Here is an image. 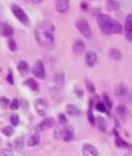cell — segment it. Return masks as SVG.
Segmentation results:
<instances>
[{"label":"cell","mask_w":132,"mask_h":156,"mask_svg":"<svg viewBox=\"0 0 132 156\" xmlns=\"http://www.w3.org/2000/svg\"><path fill=\"white\" fill-rule=\"evenodd\" d=\"M6 80L7 82L9 83V84L12 85L14 84V79H13V76H12V73L11 71H9V74L7 75L6 76Z\"/></svg>","instance_id":"obj_39"},{"label":"cell","mask_w":132,"mask_h":156,"mask_svg":"<svg viewBox=\"0 0 132 156\" xmlns=\"http://www.w3.org/2000/svg\"><path fill=\"white\" fill-rule=\"evenodd\" d=\"M24 145H25V140H24V137H18V138L16 139L15 147L17 151H22Z\"/></svg>","instance_id":"obj_26"},{"label":"cell","mask_w":132,"mask_h":156,"mask_svg":"<svg viewBox=\"0 0 132 156\" xmlns=\"http://www.w3.org/2000/svg\"><path fill=\"white\" fill-rule=\"evenodd\" d=\"M85 60H86V65H88L89 67H92V66L96 65V63L97 62V55L93 51H88L86 53Z\"/></svg>","instance_id":"obj_11"},{"label":"cell","mask_w":132,"mask_h":156,"mask_svg":"<svg viewBox=\"0 0 132 156\" xmlns=\"http://www.w3.org/2000/svg\"><path fill=\"white\" fill-rule=\"evenodd\" d=\"M0 156H13V152L9 149L0 150Z\"/></svg>","instance_id":"obj_37"},{"label":"cell","mask_w":132,"mask_h":156,"mask_svg":"<svg viewBox=\"0 0 132 156\" xmlns=\"http://www.w3.org/2000/svg\"><path fill=\"white\" fill-rule=\"evenodd\" d=\"M32 72L35 77L40 79H43L45 77V69L43 62L41 60H37L34 63L32 68Z\"/></svg>","instance_id":"obj_6"},{"label":"cell","mask_w":132,"mask_h":156,"mask_svg":"<svg viewBox=\"0 0 132 156\" xmlns=\"http://www.w3.org/2000/svg\"><path fill=\"white\" fill-rule=\"evenodd\" d=\"M82 153L83 156H97L98 151L93 144L86 143L82 146Z\"/></svg>","instance_id":"obj_9"},{"label":"cell","mask_w":132,"mask_h":156,"mask_svg":"<svg viewBox=\"0 0 132 156\" xmlns=\"http://www.w3.org/2000/svg\"><path fill=\"white\" fill-rule=\"evenodd\" d=\"M23 1H26V2H30V3H34V4H39L41 3L43 0H23Z\"/></svg>","instance_id":"obj_40"},{"label":"cell","mask_w":132,"mask_h":156,"mask_svg":"<svg viewBox=\"0 0 132 156\" xmlns=\"http://www.w3.org/2000/svg\"><path fill=\"white\" fill-rule=\"evenodd\" d=\"M9 100L5 97H0V106L2 109H6L9 106Z\"/></svg>","instance_id":"obj_31"},{"label":"cell","mask_w":132,"mask_h":156,"mask_svg":"<svg viewBox=\"0 0 132 156\" xmlns=\"http://www.w3.org/2000/svg\"><path fill=\"white\" fill-rule=\"evenodd\" d=\"M40 142V135L38 134H34L31 135L27 140L28 147H34L37 145Z\"/></svg>","instance_id":"obj_22"},{"label":"cell","mask_w":132,"mask_h":156,"mask_svg":"<svg viewBox=\"0 0 132 156\" xmlns=\"http://www.w3.org/2000/svg\"><path fill=\"white\" fill-rule=\"evenodd\" d=\"M54 124H55V120L52 117H48L37 126V131H42L45 129L50 128Z\"/></svg>","instance_id":"obj_15"},{"label":"cell","mask_w":132,"mask_h":156,"mask_svg":"<svg viewBox=\"0 0 132 156\" xmlns=\"http://www.w3.org/2000/svg\"><path fill=\"white\" fill-rule=\"evenodd\" d=\"M96 20L99 28L104 34H120L123 32L121 24L106 14H100Z\"/></svg>","instance_id":"obj_2"},{"label":"cell","mask_w":132,"mask_h":156,"mask_svg":"<svg viewBox=\"0 0 132 156\" xmlns=\"http://www.w3.org/2000/svg\"><path fill=\"white\" fill-rule=\"evenodd\" d=\"M23 109H27L28 108V103L25 100H22V106H21Z\"/></svg>","instance_id":"obj_42"},{"label":"cell","mask_w":132,"mask_h":156,"mask_svg":"<svg viewBox=\"0 0 132 156\" xmlns=\"http://www.w3.org/2000/svg\"><path fill=\"white\" fill-rule=\"evenodd\" d=\"M10 123L12 124L13 126H17L20 123V119L19 117H18L17 115L13 114L10 117Z\"/></svg>","instance_id":"obj_35"},{"label":"cell","mask_w":132,"mask_h":156,"mask_svg":"<svg viewBox=\"0 0 132 156\" xmlns=\"http://www.w3.org/2000/svg\"><path fill=\"white\" fill-rule=\"evenodd\" d=\"M11 10L12 12L13 13V15L15 16L16 19L20 21V23H22L23 25L27 26L30 23L29 17H28L27 14L25 12V11L21 8L20 6H19L16 4H12L11 5Z\"/></svg>","instance_id":"obj_5"},{"label":"cell","mask_w":132,"mask_h":156,"mask_svg":"<svg viewBox=\"0 0 132 156\" xmlns=\"http://www.w3.org/2000/svg\"><path fill=\"white\" fill-rule=\"evenodd\" d=\"M66 112L68 114L73 116V117H78L81 114V112L76 106L72 104H69L66 106Z\"/></svg>","instance_id":"obj_19"},{"label":"cell","mask_w":132,"mask_h":156,"mask_svg":"<svg viewBox=\"0 0 132 156\" xmlns=\"http://www.w3.org/2000/svg\"><path fill=\"white\" fill-rule=\"evenodd\" d=\"M65 127V124H59V125L57 126V127L55 129V130H54V137H55V139L59 140V139L62 138V132H63Z\"/></svg>","instance_id":"obj_23"},{"label":"cell","mask_w":132,"mask_h":156,"mask_svg":"<svg viewBox=\"0 0 132 156\" xmlns=\"http://www.w3.org/2000/svg\"><path fill=\"white\" fill-rule=\"evenodd\" d=\"M124 156H130V154H126L125 155H124Z\"/></svg>","instance_id":"obj_43"},{"label":"cell","mask_w":132,"mask_h":156,"mask_svg":"<svg viewBox=\"0 0 132 156\" xmlns=\"http://www.w3.org/2000/svg\"><path fill=\"white\" fill-rule=\"evenodd\" d=\"M55 26L50 20L41 21L35 30L37 41L42 46H51L55 41Z\"/></svg>","instance_id":"obj_1"},{"label":"cell","mask_w":132,"mask_h":156,"mask_svg":"<svg viewBox=\"0 0 132 156\" xmlns=\"http://www.w3.org/2000/svg\"><path fill=\"white\" fill-rule=\"evenodd\" d=\"M10 109L12 110H16L19 109L20 107V102L17 99H14L12 101V103H10V106H9Z\"/></svg>","instance_id":"obj_34"},{"label":"cell","mask_w":132,"mask_h":156,"mask_svg":"<svg viewBox=\"0 0 132 156\" xmlns=\"http://www.w3.org/2000/svg\"><path fill=\"white\" fill-rule=\"evenodd\" d=\"M74 137V130L72 127H66L64 128L63 132H62V138L63 139V141H72Z\"/></svg>","instance_id":"obj_16"},{"label":"cell","mask_w":132,"mask_h":156,"mask_svg":"<svg viewBox=\"0 0 132 156\" xmlns=\"http://www.w3.org/2000/svg\"><path fill=\"white\" fill-rule=\"evenodd\" d=\"M72 49H73L74 53L76 54V55H81L86 50V44H85V42L81 39L76 40L75 43L73 44V46H72Z\"/></svg>","instance_id":"obj_13"},{"label":"cell","mask_w":132,"mask_h":156,"mask_svg":"<svg viewBox=\"0 0 132 156\" xmlns=\"http://www.w3.org/2000/svg\"><path fill=\"white\" fill-rule=\"evenodd\" d=\"M55 6L59 13H66L69 9V0H57Z\"/></svg>","instance_id":"obj_10"},{"label":"cell","mask_w":132,"mask_h":156,"mask_svg":"<svg viewBox=\"0 0 132 156\" xmlns=\"http://www.w3.org/2000/svg\"><path fill=\"white\" fill-rule=\"evenodd\" d=\"M113 134H114L116 139H115V146L119 148H126V149H131L132 145L130 143L127 141L120 137L118 132L116 130H113Z\"/></svg>","instance_id":"obj_7"},{"label":"cell","mask_w":132,"mask_h":156,"mask_svg":"<svg viewBox=\"0 0 132 156\" xmlns=\"http://www.w3.org/2000/svg\"><path fill=\"white\" fill-rule=\"evenodd\" d=\"M17 70L23 76H26L29 73V65L25 61H20L17 65Z\"/></svg>","instance_id":"obj_17"},{"label":"cell","mask_w":132,"mask_h":156,"mask_svg":"<svg viewBox=\"0 0 132 156\" xmlns=\"http://www.w3.org/2000/svg\"><path fill=\"white\" fill-rule=\"evenodd\" d=\"M76 27L78 30L82 34L83 36L87 39H90L92 37V30L89 23L84 18H79L76 22Z\"/></svg>","instance_id":"obj_4"},{"label":"cell","mask_w":132,"mask_h":156,"mask_svg":"<svg viewBox=\"0 0 132 156\" xmlns=\"http://www.w3.org/2000/svg\"><path fill=\"white\" fill-rule=\"evenodd\" d=\"M109 57L114 61H119L122 58V53L117 48H113L109 52Z\"/></svg>","instance_id":"obj_21"},{"label":"cell","mask_w":132,"mask_h":156,"mask_svg":"<svg viewBox=\"0 0 132 156\" xmlns=\"http://www.w3.org/2000/svg\"><path fill=\"white\" fill-rule=\"evenodd\" d=\"M1 70H2V69H0V72H1Z\"/></svg>","instance_id":"obj_44"},{"label":"cell","mask_w":132,"mask_h":156,"mask_svg":"<svg viewBox=\"0 0 132 156\" xmlns=\"http://www.w3.org/2000/svg\"><path fill=\"white\" fill-rule=\"evenodd\" d=\"M51 95H52V96H55V95L57 96V100H61L62 99V95L61 93L60 90H59V87H55L54 89H52L51 90Z\"/></svg>","instance_id":"obj_27"},{"label":"cell","mask_w":132,"mask_h":156,"mask_svg":"<svg viewBox=\"0 0 132 156\" xmlns=\"http://www.w3.org/2000/svg\"><path fill=\"white\" fill-rule=\"evenodd\" d=\"M96 110H97L98 111L101 112V113H105L106 110V105L103 103H102V102H99V103L96 104Z\"/></svg>","instance_id":"obj_36"},{"label":"cell","mask_w":132,"mask_h":156,"mask_svg":"<svg viewBox=\"0 0 132 156\" xmlns=\"http://www.w3.org/2000/svg\"><path fill=\"white\" fill-rule=\"evenodd\" d=\"M9 44V48L11 51H16V49H17V44L16 43L15 40H13L12 38H10L8 41Z\"/></svg>","instance_id":"obj_30"},{"label":"cell","mask_w":132,"mask_h":156,"mask_svg":"<svg viewBox=\"0 0 132 156\" xmlns=\"http://www.w3.org/2000/svg\"><path fill=\"white\" fill-rule=\"evenodd\" d=\"M88 120H89V123L92 126H94L96 124V118H95L94 115L92 113V110H89L88 112Z\"/></svg>","instance_id":"obj_33"},{"label":"cell","mask_w":132,"mask_h":156,"mask_svg":"<svg viewBox=\"0 0 132 156\" xmlns=\"http://www.w3.org/2000/svg\"><path fill=\"white\" fill-rule=\"evenodd\" d=\"M103 101H104L105 105L106 106H108L109 108H111L112 107V101L110 100V97L108 96V95L106 94V93H103Z\"/></svg>","instance_id":"obj_32"},{"label":"cell","mask_w":132,"mask_h":156,"mask_svg":"<svg viewBox=\"0 0 132 156\" xmlns=\"http://www.w3.org/2000/svg\"><path fill=\"white\" fill-rule=\"evenodd\" d=\"M24 84L33 91H37L39 89V85H38L37 82L34 79H32V78H29V79H27L24 82Z\"/></svg>","instance_id":"obj_18"},{"label":"cell","mask_w":132,"mask_h":156,"mask_svg":"<svg viewBox=\"0 0 132 156\" xmlns=\"http://www.w3.org/2000/svg\"><path fill=\"white\" fill-rule=\"evenodd\" d=\"M124 33H125L126 39L128 41L132 42V14H129L126 17Z\"/></svg>","instance_id":"obj_8"},{"label":"cell","mask_w":132,"mask_h":156,"mask_svg":"<svg viewBox=\"0 0 132 156\" xmlns=\"http://www.w3.org/2000/svg\"><path fill=\"white\" fill-rule=\"evenodd\" d=\"M115 95L119 100L124 103H130L132 101V92L123 85H120L116 87Z\"/></svg>","instance_id":"obj_3"},{"label":"cell","mask_w":132,"mask_h":156,"mask_svg":"<svg viewBox=\"0 0 132 156\" xmlns=\"http://www.w3.org/2000/svg\"><path fill=\"white\" fill-rule=\"evenodd\" d=\"M76 94L79 96V98H82L83 96V91H82V89H76Z\"/></svg>","instance_id":"obj_41"},{"label":"cell","mask_w":132,"mask_h":156,"mask_svg":"<svg viewBox=\"0 0 132 156\" xmlns=\"http://www.w3.org/2000/svg\"><path fill=\"white\" fill-rule=\"evenodd\" d=\"M117 113L119 117L123 119H125L127 115V110L126 106H123V105H119L117 107Z\"/></svg>","instance_id":"obj_24"},{"label":"cell","mask_w":132,"mask_h":156,"mask_svg":"<svg viewBox=\"0 0 132 156\" xmlns=\"http://www.w3.org/2000/svg\"><path fill=\"white\" fill-rule=\"evenodd\" d=\"M34 106L38 113H40L41 115L45 114V111L47 110L48 105H47V103L45 100H42V99H37L35 100Z\"/></svg>","instance_id":"obj_14"},{"label":"cell","mask_w":132,"mask_h":156,"mask_svg":"<svg viewBox=\"0 0 132 156\" xmlns=\"http://www.w3.org/2000/svg\"><path fill=\"white\" fill-rule=\"evenodd\" d=\"M2 134L5 136H6V137H10V136H12V134H13V130H12V127H9V126H6V127H3V128L2 129Z\"/></svg>","instance_id":"obj_29"},{"label":"cell","mask_w":132,"mask_h":156,"mask_svg":"<svg viewBox=\"0 0 132 156\" xmlns=\"http://www.w3.org/2000/svg\"><path fill=\"white\" fill-rule=\"evenodd\" d=\"M96 122H97V127L98 128H99V130H100L101 132H103V133L106 132V124L104 119L101 117H97Z\"/></svg>","instance_id":"obj_25"},{"label":"cell","mask_w":132,"mask_h":156,"mask_svg":"<svg viewBox=\"0 0 132 156\" xmlns=\"http://www.w3.org/2000/svg\"><path fill=\"white\" fill-rule=\"evenodd\" d=\"M85 83H86V89H87L88 91L90 93H93L95 92V86L93 83H92L91 81L89 80V79H86L85 80Z\"/></svg>","instance_id":"obj_28"},{"label":"cell","mask_w":132,"mask_h":156,"mask_svg":"<svg viewBox=\"0 0 132 156\" xmlns=\"http://www.w3.org/2000/svg\"><path fill=\"white\" fill-rule=\"evenodd\" d=\"M13 29L10 25L6 23L0 24V34L6 37H11L13 35Z\"/></svg>","instance_id":"obj_12"},{"label":"cell","mask_w":132,"mask_h":156,"mask_svg":"<svg viewBox=\"0 0 132 156\" xmlns=\"http://www.w3.org/2000/svg\"><path fill=\"white\" fill-rule=\"evenodd\" d=\"M54 80H55V85H56V87H62L64 85V83H65V76H64V73H62V72H59V73L55 74Z\"/></svg>","instance_id":"obj_20"},{"label":"cell","mask_w":132,"mask_h":156,"mask_svg":"<svg viewBox=\"0 0 132 156\" xmlns=\"http://www.w3.org/2000/svg\"><path fill=\"white\" fill-rule=\"evenodd\" d=\"M59 122L61 124H66V123H67V119L63 113H60L59 115Z\"/></svg>","instance_id":"obj_38"}]
</instances>
